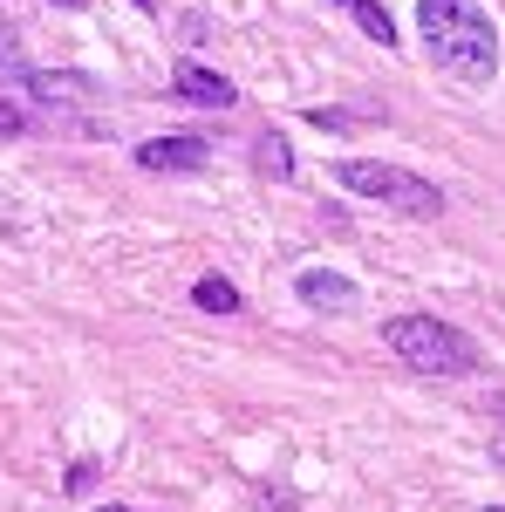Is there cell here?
I'll return each mask as SVG.
<instances>
[{
  "instance_id": "6da1fadb",
  "label": "cell",
  "mask_w": 505,
  "mask_h": 512,
  "mask_svg": "<svg viewBox=\"0 0 505 512\" xmlns=\"http://www.w3.org/2000/svg\"><path fill=\"white\" fill-rule=\"evenodd\" d=\"M417 28H424V48L437 69L465 82L499 76V28L478 0H417Z\"/></svg>"
},
{
  "instance_id": "7a4b0ae2",
  "label": "cell",
  "mask_w": 505,
  "mask_h": 512,
  "mask_svg": "<svg viewBox=\"0 0 505 512\" xmlns=\"http://www.w3.org/2000/svg\"><path fill=\"white\" fill-rule=\"evenodd\" d=\"M383 349L396 355L403 369H417V376H471V369L485 362L465 328H451V321H437V315L383 321Z\"/></svg>"
},
{
  "instance_id": "3957f363",
  "label": "cell",
  "mask_w": 505,
  "mask_h": 512,
  "mask_svg": "<svg viewBox=\"0 0 505 512\" xmlns=\"http://www.w3.org/2000/svg\"><path fill=\"white\" fill-rule=\"evenodd\" d=\"M335 185L355 192V198H376V205H396V212H410V219H437V212H444V192L424 185L417 171H403V164L349 158V164H335Z\"/></svg>"
},
{
  "instance_id": "277c9868",
  "label": "cell",
  "mask_w": 505,
  "mask_h": 512,
  "mask_svg": "<svg viewBox=\"0 0 505 512\" xmlns=\"http://www.w3.org/2000/svg\"><path fill=\"white\" fill-rule=\"evenodd\" d=\"M144 171H205L212 164V144L205 137H151L144 151H137Z\"/></svg>"
},
{
  "instance_id": "5b68a950",
  "label": "cell",
  "mask_w": 505,
  "mask_h": 512,
  "mask_svg": "<svg viewBox=\"0 0 505 512\" xmlns=\"http://www.w3.org/2000/svg\"><path fill=\"white\" fill-rule=\"evenodd\" d=\"M171 89H178L185 103H205V110H233V103H239V89L219 76V69H205V62H178Z\"/></svg>"
},
{
  "instance_id": "8992f818",
  "label": "cell",
  "mask_w": 505,
  "mask_h": 512,
  "mask_svg": "<svg viewBox=\"0 0 505 512\" xmlns=\"http://www.w3.org/2000/svg\"><path fill=\"white\" fill-rule=\"evenodd\" d=\"M294 287H301L308 308H328V315H349L355 308V280H342V274H321V267H314V274H301Z\"/></svg>"
},
{
  "instance_id": "52a82bcc",
  "label": "cell",
  "mask_w": 505,
  "mask_h": 512,
  "mask_svg": "<svg viewBox=\"0 0 505 512\" xmlns=\"http://www.w3.org/2000/svg\"><path fill=\"white\" fill-rule=\"evenodd\" d=\"M192 301L205 308V315H239V287H233L226 274H205V280L192 287Z\"/></svg>"
},
{
  "instance_id": "ba28073f",
  "label": "cell",
  "mask_w": 505,
  "mask_h": 512,
  "mask_svg": "<svg viewBox=\"0 0 505 512\" xmlns=\"http://www.w3.org/2000/svg\"><path fill=\"white\" fill-rule=\"evenodd\" d=\"M349 14L362 21V35H369V41H383V48H396V21H389V14L376 7V0H349Z\"/></svg>"
},
{
  "instance_id": "9c48e42d",
  "label": "cell",
  "mask_w": 505,
  "mask_h": 512,
  "mask_svg": "<svg viewBox=\"0 0 505 512\" xmlns=\"http://www.w3.org/2000/svg\"><path fill=\"white\" fill-rule=\"evenodd\" d=\"M253 164H260L267 178H294V151H287V137H260V144H253Z\"/></svg>"
},
{
  "instance_id": "30bf717a",
  "label": "cell",
  "mask_w": 505,
  "mask_h": 512,
  "mask_svg": "<svg viewBox=\"0 0 505 512\" xmlns=\"http://www.w3.org/2000/svg\"><path fill=\"white\" fill-rule=\"evenodd\" d=\"M21 130H28V117H21L14 103H0V137H21Z\"/></svg>"
},
{
  "instance_id": "8fae6325",
  "label": "cell",
  "mask_w": 505,
  "mask_h": 512,
  "mask_svg": "<svg viewBox=\"0 0 505 512\" xmlns=\"http://www.w3.org/2000/svg\"><path fill=\"white\" fill-rule=\"evenodd\" d=\"M0 62H14V28H7V7H0Z\"/></svg>"
},
{
  "instance_id": "7c38bea8",
  "label": "cell",
  "mask_w": 505,
  "mask_h": 512,
  "mask_svg": "<svg viewBox=\"0 0 505 512\" xmlns=\"http://www.w3.org/2000/svg\"><path fill=\"white\" fill-rule=\"evenodd\" d=\"M103 512H137V506H103Z\"/></svg>"
},
{
  "instance_id": "4fadbf2b",
  "label": "cell",
  "mask_w": 505,
  "mask_h": 512,
  "mask_svg": "<svg viewBox=\"0 0 505 512\" xmlns=\"http://www.w3.org/2000/svg\"><path fill=\"white\" fill-rule=\"evenodd\" d=\"M485 512H505V506H485Z\"/></svg>"
}]
</instances>
